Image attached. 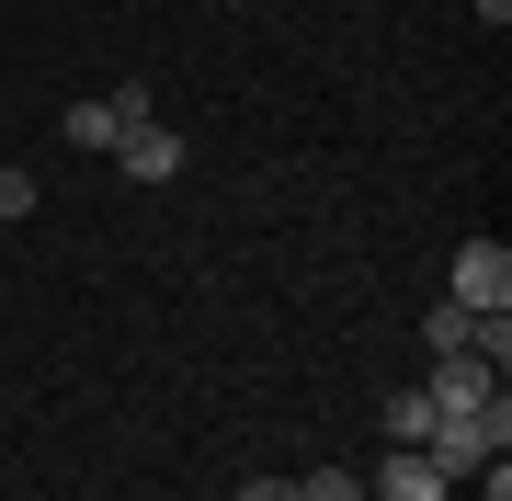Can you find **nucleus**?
I'll return each mask as SVG.
<instances>
[{"instance_id": "nucleus-5", "label": "nucleus", "mask_w": 512, "mask_h": 501, "mask_svg": "<svg viewBox=\"0 0 512 501\" xmlns=\"http://www.w3.org/2000/svg\"><path fill=\"white\" fill-rule=\"evenodd\" d=\"M421 342H433V353H478V308H456V297H444L433 319H421Z\"/></svg>"}, {"instance_id": "nucleus-4", "label": "nucleus", "mask_w": 512, "mask_h": 501, "mask_svg": "<svg viewBox=\"0 0 512 501\" xmlns=\"http://www.w3.org/2000/svg\"><path fill=\"white\" fill-rule=\"evenodd\" d=\"M114 149H126V183H171V171H183V137H171L160 114H148V126H126Z\"/></svg>"}, {"instance_id": "nucleus-10", "label": "nucleus", "mask_w": 512, "mask_h": 501, "mask_svg": "<svg viewBox=\"0 0 512 501\" xmlns=\"http://www.w3.org/2000/svg\"><path fill=\"white\" fill-rule=\"evenodd\" d=\"M239 501H296V479H239Z\"/></svg>"}, {"instance_id": "nucleus-2", "label": "nucleus", "mask_w": 512, "mask_h": 501, "mask_svg": "<svg viewBox=\"0 0 512 501\" xmlns=\"http://www.w3.org/2000/svg\"><path fill=\"white\" fill-rule=\"evenodd\" d=\"M421 399H433V422H467V410H490V399H501V376L478 365V353H444V365L421 376Z\"/></svg>"}, {"instance_id": "nucleus-6", "label": "nucleus", "mask_w": 512, "mask_h": 501, "mask_svg": "<svg viewBox=\"0 0 512 501\" xmlns=\"http://www.w3.org/2000/svg\"><path fill=\"white\" fill-rule=\"evenodd\" d=\"M387 433H399V445H433V399L399 388V399H387Z\"/></svg>"}, {"instance_id": "nucleus-3", "label": "nucleus", "mask_w": 512, "mask_h": 501, "mask_svg": "<svg viewBox=\"0 0 512 501\" xmlns=\"http://www.w3.org/2000/svg\"><path fill=\"white\" fill-rule=\"evenodd\" d=\"M444 490H456V479H444L421 445H387V467L365 479V501H444Z\"/></svg>"}, {"instance_id": "nucleus-9", "label": "nucleus", "mask_w": 512, "mask_h": 501, "mask_svg": "<svg viewBox=\"0 0 512 501\" xmlns=\"http://www.w3.org/2000/svg\"><path fill=\"white\" fill-rule=\"evenodd\" d=\"M0 217H35V171H0Z\"/></svg>"}, {"instance_id": "nucleus-1", "label": "nucleus", "mask_w": 512, "mask_h": 501, "mask_svg": "<svg viewBox=\"0 0 512 501\" xmlns=\"http://www.w3.org/2000/svg\"><path fill=\"white\" fill-rule=\"evenodd\" d=\"M444 297H456V308H478V319H501V308H512V251H501V240H467Z\"/></svg>"}, {"instance_id": "nucleus-8", "label": "nucleus", "mask_w": 512, "mask_h": 501, "mask_svg": "<svg viewBox=\"0 0 512 501\" xmlns=\"http://www.w3.org/2000/svg\"><path fill=\"white\" fill-rule=\"evenodd\" d=\"M296 501H365V479H353V467H308V490Z\"/></svg>"}, {"instance_id": "nucleus-7", "label": "nucleus", "mask_w": 512, "mask_h": 501, "mask_svg": "<svg viewBox=\"0 0 512 501\" xmlns=\"http://www.w3.org/2000/svg\"><path fill=\"white\" fill-rule=\"evenodd\" d=\"M69 149H114V103H69Z\"/></svg>"}]
</instances>
